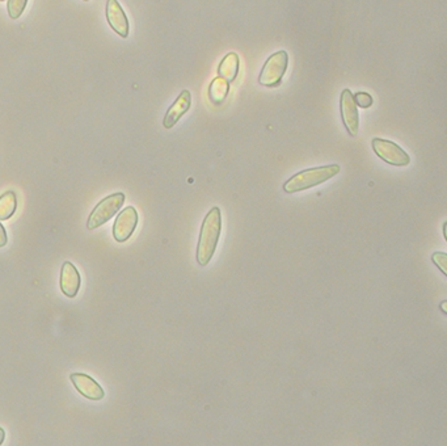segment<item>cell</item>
<instances>
[{
	"mask_svg": "<svg viewBox=\"0 0 447 446\" xmlns=\"http://www.w3.org/2000/svg\"><path fill=\"white\" fill-rule=\"evenodd\" d=\"M222 231V216L219 208L209 211L202 222L197 247V262L201 267H206L213 259Z\"/></svg>",
	"mask_w": 447,
	"mask_h": 446,
	"instance_id": "obj_1",
	"label": "cell"
},
{
	"mask_svg": "<svg viewBox=\"0 0 447 446\" xmlns=\"http://www.w3.org/2000/svg\"><path fill=\"white\" fill-rule=\"evenodd\" d=\"M340 172V166L337 164H330L323 167H316V169H308L299 172L297 175L290 177L285 184L283 191L286 193H297L300 191H306L310 188L320 186L330 179L336 176Z\"/></svg>",
	"mask_w": 447,
	"mask_h": 446,
	"instance_id": "obj_2",
	"label": "cell"
},
{
	"mask_svg": "<svg viewBox=\"0 0 447 446\" xmlns=\"http://www.w3.org/2000/svg\"><path fill=\"white\" fill-rule=\"evenodd\" d=\"M289 65V55L285 51H277L266 59L265 65L261 70L258 83L264 87L273 88L280 85Z\"/></svg>",
	"mask_w": 447,
	"mask_h": 446,
	"instance_id": "obj_3",
	"label": "cell"
},
{
	"mask_svg": "<svg viewBox=\"0 0 447 446\" xmlns=\"http://www.w3.org/2000/svg\"><path fill=\"white\" fill-rule=\"evenodd\" d=\"M124 202V193L110 194L104 200H101L96 205V208L92 211L91 216L87 222V228L95 230V228L102 226L104 223H107L109 219L112 218L113 216H116L117 211L121 209Z\"/></svg>",
	"mask_w": 447,
	"mask_h": 446,
	"instance_id": "obj_4",
	"label": "cell"
},
{
	"mask_svg": "<svg viewBox=\"0 0 447 446\" xmlns=\"http://www.w3.org/2000/svg\"><path fill=\"white\" fill-rule=\"evenodd\" d=\"M372 146H373L374 152L391 166L406 167L411 163V158L406 154V150H403L395 142L382 139V138H374Z\"/></svg>",
	"mask_w": 447,
	"mask_h": 446,
	"instance_id": "obj_5",
	"label": "cell"
},
{
	"mask_svg": "<svg viewBox=\"0 0 447 446\" xmlns=\"http://www.w3.org/2000/svg\"><path fill=\"white\" fill-rule=\"evenodd\" d=\"M138 211L134 206H127L124 211H120L113 225V238L118 243H124L130 236L133 235L135 228L138 226Z\"/></svg>",
	"mask_w": 447,
	"mask_h": 446,
	"instance_id": "obj_6",
	"label": "cell"
},
{
	"mask_svg": "<svg viewBox=\"0 0 447 446\" xmlns=\"http://www.w3.org/2000/svg\"><path fill=\"white\" fill-rule=\"evenodd\" d=\"M340 110L342 122L347 127L349 134L356 137L359 130V117H358V107L353 99V93L350 90H344L340 97Z\"/></svg>",
	"mask_w": 447,
	"mask_h": 446,
	"instance_id": "obj_7",
	"label": "cell"
},
{
	"mask_svg": "<svg viewBox=\"0 0 447 446\" xmlns=\"http://www.w3.org/2000/svg\"><path fill=\"white\" fill-rule=\"evenodd\" d=\"M105 15L110 28L122 38L129 36V18L117 0H108Z\"/></svg>",
	"mask_w": 447,
	"mask_h": 446,
	"instance_id": "obj_8",
	"label": "cell"
},
{
	"mask_svg": "<svg viewBox=\"0 0 447 446\" xmlns=\"http://www.w3.org/2000/svg\"><path fill=\"white\" fill-rule=\"evenodd\" d=\"M70 379H71L75 388L90 400H101L105 396V393L99 383L87 374L73 373L70 376Z\"/></svg>",
	"mask_w": 447,
	"mask_h": 446,
	"instance_id": "obj_9",
	"label": "cell"
},
{
	"mask_svg": "<svg viewBox=\"0 0 447 446\" xmlns=\"http://www.w3.org/2000/svg\"><path fill=\"white\" fill-rule=\"evenodd\" d=\"M59 284H61V290L63 294L68 298L76 297L78 292H79V287H80V273H79V270H76V267L73 262H70V261L63 262L62 270H61Z\"/></svg>",
	"mask_w": 447,
	"mask_h": 446,
	"instance_id": "obj_10",
	"label": "cell"
},
{
	"mask_svg": "<svg viewBox=\"0 0 447 446\" xmlns=\"http://www.w3.org/2000/svg\"><path fill=\"white\" fill-rule=\"evenodd\" d=\"M191 104V95L188 90H184L174 104L167 110L166 116L163 120V125L166 129L172 127L179 122V120L189 110Z\"/></svg>",
	"mask_w": 447,
	"mask_h": 446,
	"instance_id": "obj_11",
	"label": "cell"
},
{
	"mask_svg": "<svg viewBox=\"0 0 447 446\" xmlns=\"http://www.w3.org/2000/svg\"><path fill=\"white\" fill-rule=\"evenodd\" d=\"M239 68H241V59L236 53H228L227 55H224L222 62L219 63L218 68V75L224 78L226 82L231 83L239 74Z\"/></svg>",
	"mask_w": 447,
	"mask_h": 446,
	"instance_id": "obj_12",
	"label": "cell"
},
{
	"mask_svg": "<svg viewBox=\"0 0 447 446\" xmlns=\"http://www.w3.org/2000/svg\"><path fill=\"white\" fill-rule=\"evenodd\" d=\"M230 92V83L226 82L224 78H214L209 87V97L213 104H222Z\"/></svg>",
	"mask_w": 447,
	"mask_h": 446,
	"instance_id": "obj_13",
	"label": "cell"
},
{
	"mask_svg": "<svg viewBox=\"0 0 447 446\" xmlns=\"http://www.w3.org/2000/svg\"><path fill=\"white\" fill-rule=\"evenodd\" d=\"M17 208L16 193L14 191H9L0 196V221H7L11 218Z\"/></svg>",
	"mask_w": 447,
	"mask_h": 446,
	"instance_id": "obj_14",
	"label": "cell"
},
{
	"mask_svg": "<svg viewBox=\"0 0 447 446\" xmlns=\"http://www.w3.org/2000/svg\"><path fill=\"white\" fill-rule=\"evenodd\" d=\"M26 3H28V0H9L7 11H9V17L12 20H16L21 16L25 11V7H26Z\"/></svg>",
	"mask_w": 447,
	"mask_h": 446,
	"instance_id": "obj_15",
	"label": "cell"
},
{
	"mask_svg": "<svg viewBox=\"0 0 447 446\" xmlns=\"http://www.w3.org/2000/svg\"><path fill=\"white\" fill-rule=\"evenodd\" d=\"M353 99H354V102H356L357 107H359V108H362V110H367V108H370L372 105H373V97H372V95L367 92H358L353 96Z\"/></svg>",
	"mask_w": 447,
	"mask_h": 446,
	"instance_id": "obj_16",
	"label": "cell"
},
{
	"mask_svg": "<svg viewBox=\"0 0 447 446\" xmlns=\"http://www.w3.org/2000/svg\"><path fill=\"white\" fill-rule=\"evenodd\" d=\"M431 260L438 267L439 270H442V273L446 276L447 270H446V261H447V255L445 253H433V256H431Z\"/></svg>",
	"mask_w": 447,
	"mask_h": 446,
	"instance_id": "obj_17",
	"label": "cell"
},
{
	"mask_svg": "<svg viewBox=\"0 0 447 446\" xmlns=\"http://www.w3.org/2000/svg\"><path fill=\"white\" fill-rule=\"evenodd\" d=\"M7 240H9V238H7L6 228L0 223V247H4V245H7Z\"/></svg>",
	"mask_w": 447,
	"mask_h": 446,
	"instance_id": "obj_18",
	"label": "cell"
},
{
	"mask_svg": "<svg viewBox=\"0 0 447 446\" xmlns=\"http://www.w3.org/2000/svg\"><path fill=\"white\" fill-rule=\"evenodd\" d=\"M4 438H6V432L3 428H0V445L4 442Z\"/></svg>",
	"mask_w": 447,
	"mask_h": 446,
	"instance_id": "obj_19",
	"label": "cell"
},
{
	"mask_svg": "<svg viewBox=\"0 0 447 446\" xmlns=\"http://www.w3.org/2000/svg\"><path fill=\"white\" fill-rule=\"evenodd\" d=\"M0 1H4V0H0Z\"/></svg>",
	"mask_w": 447,
	"mask_h": 446,
	"instance_id": "obj_20",
	"label": "cell"
},
{
	"mask_svg": "<svg viewBox=\"0 0 447 446\" xmlns=\"http://www.w3.org/2000/svg\"><path fill=\"white\" fill-rule=\"evenodd\" d=\"M84 1H88V0H84Z\"/></svg>",
	"mask_w": 447,
	"mask_h": 446,
	"instance_id": "obj_21",
	"label": "cell"
}]
</instances>
